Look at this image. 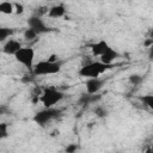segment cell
<instances>
[{
  "instance_id": "cell-11",
  "label": "cell",
  "mask_w": 153,
  "mask_h": 153,
  "mask_svg": "<svg viewBox=\"0 0 153 153\" xmlns=\"http://www.w3.org/2000/svg\"><path fill=\"white\" fill-rule=\"evenodd\" d=\"M66 6L63 4H57V5H54L51 6L49 10H48V17L50 18H61L66 14Z\"/></svg>"
},
{
  "instance_id": "cell-22",
  "label": "cell",
  "mask_w": 153,
  "mask_h": 153,
  "mask_svg": "<svg viewBox=\"0 0 153 153\" xmlns=\"http://www.w3.org/2000/svg\"><path fill=\"white\" fill-rule=\"evenodd\" d=\"M6 111H7V108H6L5 105H1V106H0V115H2V114L6 112Z\"/></svg>"
},
{
  "instance_id": "cell-19",
  "label": "cell",
  "mask_w": 153,
  "mask_h": 153,
  "mask_svg": "<svg viewBox=\"0 0 153 153\" xmlns=\"http://www.w3.org/2000/svg\"><path fill=\"white\" fill-rule=\"evenodd\" d=\"M94 114H96L98 117H105V116H108V111H106L104 108H102V106H96Z\"/></svg>"
},
{
  "instance_id": "cell-1",
  "label": "cell",
  "mask_w": 153,
  "mask_h": 153,
  "mask_svg": "<svg viewBox=\"0 0 153 153\" xmlns=\"http://www.w3.org/2000/svg\"><path fill=\"white\" fill-rule=\"evenodd\" d=\"M110 68H112V65H104L100 61H93V62L84 65L79 69V75L87 78V79L99 78V75H102Z\"/></svg>"
},
{
  "instance_id": "cell-17",
  "label": "cell",
  "mask_w": 153,
  "mask_h": 153,
  "mask_svg": "<svg viewBox=\"0 0 153 153\" xmlns=\"http://www.w3.org/2000/svg\"><path fill=\"white\" fill-rule=\"evenodd\" d=\"M141 100L143 102V104H145L147 108L153 109V96H152V94H147V96L141 97Z\"/></svg>"
},
{
  "instance_id": "cell-23",
  "label": "cell",
  "mask_w": 153,
  "mask_h": 153,
  "mask_svg": "<svg viewBox=\"0 0 153 153\" xmlns=\"http://www.w3.org/2000/svg\"><path fill=\"white\" fill-rule=\"evenodd\" d=\"M0 140H1V139H0Z\"/></svg>"
},
{
  "instance_id": "cell-8",
  "label": "cell",
  "mask_w": 153,
  "mask_h": 153,
  "mask_svg": "<svg viewBox=\"0 0 153 153\" xmlns=\"http://www.w3.org/2000/svg\"><path fill=\"white\" fill-rule=\"evenodd\" d=\"M22 48V43L17 39H13V38H10L5 42L4 47H2V51L6 54V55H13Z\"/></svg>"
},
{
  "instance_id": "cell-16",
  "label": "cell",
  "mask_w": 153,
  "mask_h": 153,
  "mask_svg": "<svg viewBox=\"0 0 153 153\" xmlns=\"http://www.w3.org/2000/svg\"><path fill=\"white\" fill-rule=\"evenodd\" d=\"M128 80H129V82H130L131 85L136 86V85H140V84L142 82V76L139 75V74H131Z\"/></svg>"
},
{
  "instance_id": "cell-4",
  "label": "cell",
  "mask_w": 153,
  "mask_h": 153,
  "mask_svg": "<svg viewBox=\"0 0 153 153\" xmlns=\"http://www.w3.org/2000/svg\"><path fill=\"white\" fill-rule=\"evenodd\" d=\"M14 59L17 62L23 65L25 68L32 71L35 65V50L31 47H22L16 54Z\"/></svg>"
},
{
  "instance_id": "cell-3",
  "label": "cell",
  "mask_w": 153,
  "mask_h": 153,
  "mask_svg": "<svg viewBox=\"0 0 153 153\" xmlns=\"http://www.w3.org/2000/svg\"><path fill=\"white\" fill-rule=\"evenodd\" d=\"M65 94L62 91L49 86V87H44L42 94H41V102L43 104L44 108H54V105H56L59 102H61L63 99Z\"/></svg>"
},
{
  "instance_id": "cell-15",
  "label": "cell",
  "mask_w": 153,
  "mask_h": 153,
  "mask_svg": "<svg viewBox=\"0 0 153 153\" xmlns=\"http://www.w3.org/2000/svg\"><path fill=\"white\" fill-rule=\"evenodd\" d=\"M23 36H24V38L26 39V41H33V39H36L37 38V33L33 31V30H31V29H26L25 31H24V33H23Z\"/></svg>"
},
{
  "instance_id": "cell-5",
  "label": "cell",
  "mask_w": 153,
  "mask_h": 153,
  "mask_svg": "<svg viewBox=\"0 0 153 153\" xmlns=\"http://www.w3.org/2000/svg\"><path fill=\"white\" fill-rule=\"evenodd\" d=\"M60 115V110L55 109V108H44L43 110L37 111L33 115V122L41 127L45 126L47 123H49L51 120L56 118Z\"/></svg>"
},
{
  "instance_id": "cell-6",
  "label": "cell",
  "mask_w": 153,
  "mask_h": 153,
  "mask_svg": "<svg viewBox=\"0 0 153 153\" xmlns=\"http://www.w3.org/2000/svg\"><path fill=\"white\" fill-rule=\"evenodd\" d=\"M27 27L33 30L37 35H41V33H47V32H50L53 29L49 27L45 22L42 19V17H37V16H32L27 19Z\"/></svg>"
},
{
  "instance_id": "cell-12",
  "label": "cell",
  "mask_w": 153,
  "mask_h": 153,
  "mask_svg": "<svg viewBox=\"0 0 153 153\" xmlns=\"http://www.w3.org/2000/svg\"><path fill=\"white\" fill-rule=\"evenodd\" d=\"M99 99H100V96H99L98 93H97V94H88V93H85V94L81 96L80 103L84 104V105H88V104L94 103V102H97V100H99Z\"/></svg>"
},
{
  "instance_id": "cell-14",
  "label": "cell",
  "mask_w": 153,
  "mask_h": 153,
  "mask_svg": "<svg viewBox=\"0 0 153 153\" xmlns=\"http://www.w3.org/2000/svg\"><path fill=\"white\" fill-rule=\"evenodd\" d=\"M14 12V8H13V4L10 2V1H4V2H0V13L2 14H12Z\"/></svg>"
},
{
  "instance_id": "cell-21",
  "label": "cell",
  "mask_w": 153,
  "mask_h": 153,
  "mask_svg": "<svg viewBox=\"0 0 153 153\" xmlns=\"http://www.w3.org/2000/svg\"><path fill=\"white\" fill-rule=\"evenodd\" d=\"M76 149H78V146H76L75 143H71L69 146H67V148H66V153H75Z\"/></svg>"
},
{
  "instance_id": "cell-18",
  "label": "cell",
  "mask_w": 153,
  "mask_h": 153,
  "mask_svg": "<svg viewBox=\"0 0 153 153\" xmlns=\"http://www.w3.org/2000/svg\"><path fill=\"white\" fill-rule=\"evenodd\" d=\"M8 135V126L4 122H0V139H5Z\"/></svg>"
},
{
  "instance_id": "cell-10",
  "label": "cell",
  "mask_w": 153,
  "mask_h": 153,
  "mask_svg": "<svg viewBox=\"0 0 153 153\" xmlns=\"http://www.w3.org/2000/svg\"><path fill=\"white\" fill-rule=\"evenodd\" d=\"M110 45L108 44V42L105 39H100L93 44H91V51H92V55L93 56H100Z\"/></svg>"
},
{
  "instance_id": "cell-20",
  "label": "cell",
  "mask_w": 153,
  "mask_h": 153,
  "mask_svg": "<svg viewBox=\"0 0 153 153\" xmlns=\"http://www.w3.org/2000/svg\"><path fill=\"white\" fill-rule=\"evenodd\" d=\"M13 8H14V13H17V14H22L24 12V6L22 4H19V2H14L13 4Z\"/></svg>"
},
{
  "instance_id": "cell-2",
  "label": "cell",
  "mask_w": 153,
  "mask_h": 153,
  "mask_svg": "<svg viewBox=\"0 0 153 153\" xmlns=\"http://www.w3.org/2000/svg\"><path fill=\"white\" fill-rule=\"evenodd\" d=\"M62 63L60 61H39L33 65L32 73L35 75H51V74H57L61 71Z\"/></svg>"
},
{
  "instance_id": "cell-9",
  "label": "cell",
  "mask_w": 153,
  "mask_h": 153,
  "mask_svg": "<svg viewBox=\"0 0 153 153\" xmlns=\"http://www.w3.org/2000/svg\"><path fill=\"white\" fill-rule=\"evenodd\" d=\"M118 56H120V54H118L114 48L109 47V48L99 56V59H100V62L104 63V65H112V62H114Z\"/></svg>"
},
{
  "instance_id": "cell-13",
  "label": "cell",
  "mask_w": 153,
  "mask_h": 153,
  "mask_svg": "<svg viewBox=\"0 0 153 153\" xmlns=\"http://www.w3.org/2000/svg\"><path fill=\"white\" fill-rule=\"evenodd\" d=\"M14 33V30L11 27H6V26H0V43L6 42L8 39V37H11Z\"/></svg>"
},
{
  "instance_id": "cell-7",
  "label": "cell",
  "mask_w": 153,
  "mask_h": 153,
  "mask_svg": "<svg viewBox=\"0 0 153 153\" xmlns=\"http://www.w3.org/2000/svg\"><path fill=\"white\" fill-rule=\"evenodd\" d=\"M105 80L102 78H92L86 80V92L88 94H97L104 86Z\"/></svg>"
}]
</instances>
